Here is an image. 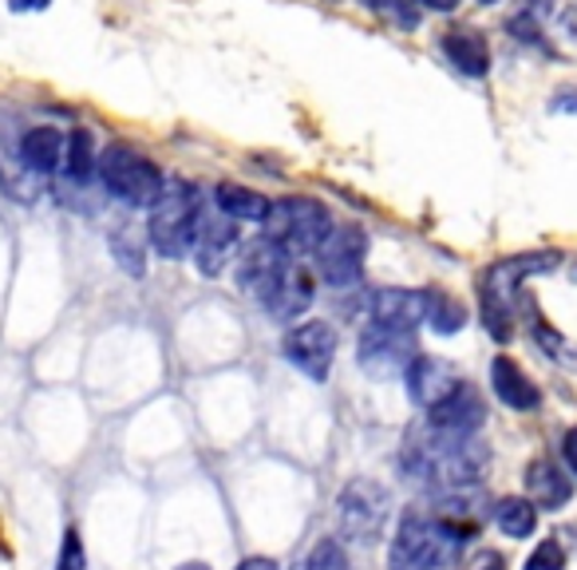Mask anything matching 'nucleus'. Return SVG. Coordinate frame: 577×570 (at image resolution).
<instances>
[{"label":"nucleus","mask_w":577,"mask_h":570,"mask_svg":"<svg viewBox=\"0 0 577 570\" xmlns=\"http://www.w3.org/2000/svg\"><path fill=\"white\" fill-rule=\"evenodd\" d=\"M111 254H115V262H119V266H124L127 274H135V277H139L142 266H147V262H142V242L131 234V226H115L111 230Z\"/></svg>","instance_id":"a878e982"},{"label":"nucleus","mask_w":577,"mask_h":570,"mask_svg":"<svg viewBox=\"0 0 577 570\" xmlns=\"http://www.w3.org/2000/svg\"><path fill=\"white\" fill-rule=\"evenodd\" d=\"M360 369L368 372L372 380H392L416 361V332H399L384 329V325L372 321L368 329L360 332V349H356Z\"/></svg>","instance_id":"1a4fd4ad"},{"label":"nucleus","mask_w":577,"mask_h":570,"mask_svg":"<svg viewBox=\"0 0 577 570\" xmlns=\"http://www.w3.org/2000/svg\"><path fill=\"white\" fill-rule=\"evenodd\" d=\"M444 56L451 60L463 76H487L491 72V48L474 29H451L444 36Z\"/></svg>","instance_id":"aec40b11"},{"label":"nucleus","mask_w":577,"mask_h":570,"mask_svg":"<svg viewBox=\"0 0 577 570\" xmlns=\"http://www.w3.org/2000/svg\"><path fill=\"white\" fill-rule=\"evenodd\" d=\"M317 270L324 285L332 289H352L364 274V254H368V238L360 226H332L317 250Z\"/></svg>","instance_id":"6e6552de"},{"label":"nucleus","mask_w":577,"mask_h":570,"mask_svg":"<svg viewBox=\"0 0 577 570\" xmlns=\"http://www.w3.org/2000/svg\"><path fill=\"white\" fill-rule=\"evenodd\" d=\"M399 464L412 479L439 492V487L479 484L487 475V464H491V452L474 436H459V432H444V428L427 424L407 432Z\"/></svg>","instance_id":"f257e3e1"},{"label":"nucleus","mask_w":577,"mask_h":570,"mask_svg":"<svg viewBox=\"0 0 577 570\" xmlns=\"http://www.w3.org/2000/svg\"><path fill=\"white\" fill-rule=\"evenodd\" d=\"M95 171H99V151H95L92 135H87L84 127H76V131L67 135L60 175H64V182H72V187H84V182H92Z\"/></svg>","instance_id":"412c9836"},{"label":"nucleus","mask_w":577,"mask_h":570,"mask_svg":"<svg viewBox=\"0 0 577 570\" xmlns=\"http://www.w3.org/2000/svg\"><path fill=\"white\" fill-rule=\"evenodd\" d=\"M266 226V238L274 246H281L285 254H312L321 246L324 234L332 230V214L321 207L317 199H281L269 202V214L261 219Z\"/></svg>","instance_id":"39448f33"},{"label":"nucleus","mask_w":577,"mask_h":570,"mask_svg":"<svg viewBox=\"0 0 577 570\" xmlns=\"http://www.w3.org/2000/svg\"><path fill=\"white\" fill-rule=\"evenodd\" d=\"M562 456H566L569 475L577 479V428H569L566 436H562Z\"/></svg>","instance_id":"7c9ffc66"},{"label":"nucleus","mask_w":577,"mask_h":570,"mask_svg":"<svg viewBox=\"0 0 577 570\" xmlns=\"http://www.w3.org/2000/svg\"><path fill=\"white\" fill-rule=\"evenodd\" d=\"M526 492H531L534 507H542V511H562L569 504V495H574V475H566L549 460H534L526 467Z\"/></svg>","instance_id":"a211bd4d"},{"label":"nucleus","mask_w":577,"mask_h":570,"mask_svg":"<svg viewBox=\"0 0 577 570\" xmlns=\"http://www.w3.org/2000/svg\"><path fill=\"white\" fill-rule=\"evenodd\" d=\"M304 570H349V555H344L341 539H321L312 547Z\"/></svg>","instance_id":"bb28decb"},{"label":"nucleus","mask_w":577,"mask_h":570,"mask_svg":"<svg viewBox=\"0 0 577 570\" xmlns=\"http://www.w3.org/2000/svg\"><path fill=\"white\" fill-rule=\"evenodd\" d=\"M179 570H210V567H206V562H182Z\"/></svg>","instance_id":"c9c22d12"},{"label":"nucleus","mask_w":577,"mask_h":570,"mask_svg":"<svg viewBox=\"0 0 577 570\" xmlns=\"http://www.w3.org/2000/svg\"><path fill=\"white\" fill-rule=\"evenodd\" d=\"M312 297H317V277H312V270H304L297 257H289L274 285V294L261 305H266L277 321H289V317H301L304 309H309Z\"/></svg>","instance_id":"ddd939ff"},{"label":"nucleus","mask_w":577,"mask_h":570,"mask_svg":"<svg viewBox=\"0 0 577 570\" xmlns=\"http://www.w3.org/2000/svg\"><path fill=\"white\" fill-rule=\"evenodd\" d=\"M388 515H392V495L376 479H352L341 492V499H336V519H341L344 539L360 542V547H372V542L384 539Z\"/></svg>","instance_id":"0eeeda50"},{"label":"nucleus","mask_w":577,"mask_h":570,"mask_svg":"<svg viewBox=\"0 0 577 570\" xmlns=\"http://www.w3.org/2000/svg\"><path fill=\"white\" fill-rule=\"evenodd\" d=\"M237 570H277V562L274 559H246Z\"/></svg>","instance_id":"f704fd0d"},{"label":"nucleus","mask_w":577,"mask_h":570,"mask_svg":"<svg viewBox=\"0 0 577 570\" xmlns=\"http://www.w3.org/2000/svg\"><path fill=\"white\" fill-rule=\"evenodd\" d=\"M494 522H499V531L511 535V539H531L534 527H538V507H534V499L506 495V499L494 504Z\"/></svg>","instance_id":"5701e85b"},{"label":"nucleus","mask_w":577,"mask_h":570,"mask_svg":"<svg viewBox=\"0 0 577 570\" xmlns=\"http://www.w3.org/2000/svg\"><path fill=\"white\" fill-rule=\"evenodd\" d=\"M67 135L60 127H29V135L20 139V162L29 167L32 175H52L60 171V159H64Z\"/></svg>","instance_id":"6ab92c4d"},{"label":"nucleus","mask_w":577,"mask_h":570,"mask_svg":"<svg viewBox=\"0 0 577 570\" xmlns=\"http://www.w3.org/2000/svg\"><path fill=\"white\" fill-rule=\"evenodd\" d=\"M491 384H494V397H499L511 412H534L542 404V389L522 372L519 361H511V357H494Z\"/></svg>","instance_id":"dca6fc26"},{"label":"nucleus","mask_w":577,"mask_h":570,"mask_svg":"<svg viewBox=\"0 0 577 570\" xmlns=\"http://www.w3.org/2000/svg\"><path fill=\"white\" fill-rule=\"evenodd\" d=\"M368 314L384 329L416 332V325L427 321V289H396V285L376 289L368 302Z\"/></svg>","instance_id":"9b49d317"},{"label":"nucleus","mask_w":577,"mask_h":570,"mask_svg":"<svg viewBox=\"0 0 577 570\" xmlns=\"http://www.w3.org/2000/svg\"><path fill=\"white\" fill-rule=\"evenodd\" d=\"M281 352L285 361L301 369L309 380H329L332 361H336V332L324 321H304L297 329H289Z\"/></svg>","instance_id":"9d476101"},{"label":"nucleus","mask_w":577,"mask_h":570,"mask_svg":"<svg viewBox=\"0 0 577 570\" xmlns=\"http://www.w3.org/2000/svg\"><path fill=\"white\" fill-rule=\"evenodd\" d=\"M487 420V404L483 397L471 389V384H459L444 404L431 409V424L444 428V432H459V436H474Z\"/></svg>","instance_id":"2eb2a0df"},{"label":"nucleus","mask_w":577,"mask_h":570,"mask_svg":"<svg viewBox=\"0 0 577 570\" xmlns=\"http://www.w3.org/2000/svg\"><path fill=\"white\" fill-rule=\"evenodd\" d=\"M202 219L206 214H202L199 190L186 187V182H167L151 207L147 234H151L154 250L162 257H186L194 254V238L202 230Z\"/></svg>","instance_id":"20e7f679"},{"label":"nucleus","mask_w":577,"mask_h":570,"mask_svg":"<svg viewBox=\"0 0 577 570\" xmlns=\"http://www.w3.org/2000/svg\"><path fill=\"white\" fill-rule=\"evenodd\" d=\"M549 107H554V112H574L577 115V87H562Z\"/></svg>","instance_id":"2f4dec72"},{"label":"nucleus","mask_w":577,"mask_h":570,"mask_svg":"<svg viewBox=\"0 0 577 570\" xmlns=\"http://www.w3.org/2000/svg\"><path fill=\"white\" fill-rule=\"evenodd\" d=\"M427 325L439 332V337H451L467 325V305L451 294H436L427 289Z\"/></svg>","instance_id":"b1692460"},{"label":"nucleus","mask_w":577,"mask_h":570,"mask_svg":"<svg viewBox=\"0 0 577 570\" xmlns=\"http://www.w3.org/2000/svg\"><path fill=\"white\" fill-rule=\"evenodd\" d=\"M99 179L111 190L115 199L127 202V207H154V199L162 194L167 179L154 167L151 159L127 142H111L104 155H99Z\"/></svg>","instance_id":"423d86ee"},{"label":"nucleus","mask_w":577,"mask_h":570,"mask_svg":"<svg viewBox=\"0 0 577 570\" xmlns=\"http://www.w3.org/2000/svg\"><path fill=\"white\" fill-rule=\"evenodd\" d=\"M467 542H471L467 531L412 507V511H404L396 539H392L388 570H447Z\"/></svg>","instance_id":"7ed1b4c3"},{"label":"nucleus","mask_w":577,"mask_h":570,"mask_svg":"<svg viewBox=\"0 0 577 570\" xmlns=\"http://www.w3.org/2000/svg\"><path fill=\"white\" fill-rule=\"evenodd\" d=\"M562 254L558 250H534V254H511L494 262L491 270L479 282V317H483L487 332L494 341L506 345L514 332V297H519V285L531 274H549L558 266Z\"/></svg>","instance_id":"f03ea898"},{"label":"nucleus","mask_w":577,"mask_h":570,"mask_svg":"<svg viewBox=\"0 0 577 570\" xmlns=\"http://www.w3.org/2000/svg\"><path fill=\"white\" fill-rule=\"evenodd\" d=\"M479 4H494V0H479Z\"/></svg>","instance_id":"e433bc0d"},{"label":"nucleus","mask_w":577,"mask_h":570,"mask_svg":"<svg viewBox=\"0 0 577 570\" xmlns=\"http://www.w3.org/2000/svg\"><path fill=\"white\" fill-rule=\"evenodd\" d=\"M56 570H87V555H84V542H79V531H76V527H67V531H64Z\"/></svg>","instance_id":"c85d7f7f"},{"label":"nucleus","mask_w":577,"mask_h":570,"mask_svg":"<svg viewBox=\"0 0 577 570\" xmlns=\"http://www.w3.org/2000/svg\"><path fill=\"white\" fill-rule=\"evenodd\" d=\"M526 570H566V551L558 539H542L534 555L526 559Z\"/></svg>","instance_id":"cd10ccee"},{"label":"nucleus","mask_w":577,"mask_h":570,"mask_svg":"<svg viewBox=\"0 0 577 570\" xmlns=\"http://www.w3.org/2000/svg\"><path fill=\"white\" fill-rule=\"evenodd\" d=\"M463 570H506V559L499 551H474Z\"/></svg>","instance_id":"c756f323"},{"label":"nucleus","mask_w":577,"mask_h":570,"mask_svg":"<svg viewBox=\"0 0 577 570\" xmlns=\"http://www.w3.org/2000/svg\"><path fill=\"white\" fill-rule=\"evenodd\" d=\"M416 4H424V9H431V12H451V9H459V0H416Z\"/></svg>","instance_id":"72a5a7b5"},{"label":"nucleus","mask_w":577,"mask_h":570,"mask_svg":"<svg viewBox=\"0 0 577 570\" xmlns=\"http://www.w3.org/2000/svg\"><path fill=\"white\" fill-rule=\"evenodd\" d=\"M237 250V222L234 219H202V230L194 238V262H199L202 274H222L226 262Z\"/></svg>","instance_id":"f3484780"},{"label":"nucleus","mask_w":577,"mask_h":570,"mask_svg":"<svg viewBox=\"0 0 577 570\" xmlns=\"http://www.w3.org/2000/svg\"><path fill=\"white\" fill-rule=\"evenodd\" d=\"M404 377H407V397L427 412L436 409V404H444V400L463 384L459 372L447 361H439V357H416V361L404 369Z\"/></svg>","instance_id":"f8f14e48"},{"label":"nucleus","mask_w":577,"mask_h":570,"mask_svg":"<svg viewBox=\"0 0 577 570\" xmlns=\"http://www.w3.org/2000/svg\"><path fill=\"white\" fill-rule=\"evenodd\" d=\"M214 202H218L222 214L234 222H261L269 214L266 194H257V190L249 187H237V182H222V187L214 190Z\"/></svg>","instance_id":"4be33fe9"},{"label":"nucleus","mask_w":577,"mask_h":570,"mask_svg":"<svg viewBox=\"0 0 577 570\" xmlns=\"http://www.w3.org/2000/svg\"><path fill=\"white\" fill-rule=\"evenodd\" d=\"M52 0H9V9L12 12H40V9H47Z\"/></svg>","instance_id":"473e14b6"},{"label":"nucleus","mask_w":577,"mask_h":570,"mask_svg":"<svg viewBox=\"0 0 577 570\" xmlns=\"http://www.w3.org/2000/svg\"><path fill=\"white\" fill-rule=\"evenodd\" d=\"M531 337H534V345L546 352L549 361L566 365V369H574V365H577V349H574V345H569L566 337H562V332L546 321V317L534 314V309H531Z\"/></svg>","instance_id":"393cba45"},{"label":"nucleus","mask_w":577,"mask_h":570,"mask_svg":"<svg viewBox=\"0 0 577 570\" xmlns=\"http://www.w3.org/2000/svg\"><path fill=\"white\" fill-rule=\"evenodd\" d=\"M289 257L293 254H285V250L274 246L269 238H261V242H257V246L242 257V266H237V285H242L249 297L266 302V297L274 294V285H277V277H281V270H285Z\"/></svg>","instance_id":"4468645a"}]
</instances>
